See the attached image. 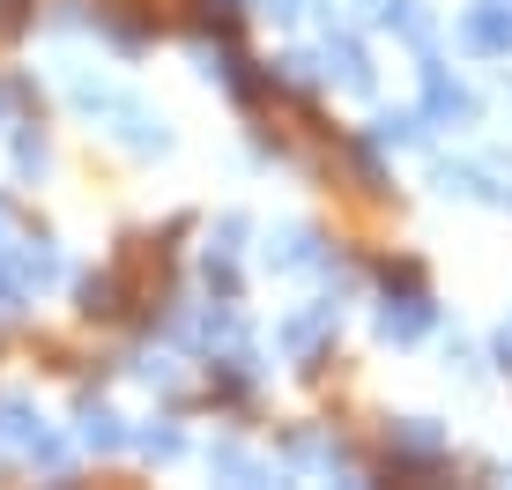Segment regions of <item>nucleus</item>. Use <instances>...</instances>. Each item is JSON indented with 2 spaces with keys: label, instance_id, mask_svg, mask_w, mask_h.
<instances>
[{
  "label": "nucleus",
  "instance_id": "1",
  "mask_svg": "<svg viewBox=\"0 0 512 490\" xmlns=\"http://www.w3.org/2000/svg\"><path fill=\"white\" fill-rule=\"evenodd\" d=\"M0 446H15V453H30V461H45V468H60V446L38 431V416L30 409H15V401H0Z\"/></svg>",
  "mask_w": 512,
  "mask_h": 490
},
{
  "label": "nucleus",
  "instance_id": "2",
  "mask_svg": "<svg viewBox=\"0 0 512 490\" xmlns=\"http://www.w3.org/2000/svg\"><path fill=\"white\" fill-rule=\"evenodd\" d=\"M461 38H468L475 52H512V8H475Z\"/></svg>",
  "mask_w": 512,
  "mask_h": 490
},
{
  "label": "nucleus",
  "instance_id": "3",
  "mask_svg": "<svg viewBox=\"0 0 512 490\" xmlns=\"http://www.w3.org/2000/svg\"><path fill=\"white\" fill-rule=\"evenodd\" d=\"M379 327H386L394 342H409V335H423V327H431V305H423V297H386Z\"/></svg>",
  "mask_w": 512,
  "mask_h": 490
},
{
  "label": "nucleus",
  "instance_id": "4",
  "mask_svg": "<svg viewBox=\"0 0 512 490\" xmlns=\"http://www.w3.org/2000/svg\"><path fill=\"white\" fill-rule=\"evenodd\" d=\"M327 327H334V305H327V312H312V320H290V327H282V342H290V349H312V342L327 335Z\"/></svg>",
  "mask_w": 512,
  "mask_h": 490
},
{
  "label": "nucleus",
  "instance_id": "5",
  "mask_svg": "<svg viewBox=\"0 0 512 490\" xmlns=\"http://www.w3.org/2000/svg\"><path fill=\"white\" fill-rule=\"evenodd\" d=\"M431 112H453V119H461V112H468V97L453 90L446 75H431Z\"/></svg>",
  "mask_w": 512,
  "mask_h": 490
},
{
  "label": "nucleus",
  "instance_id": "6",
  "mask_svg": "<svg viewBox=\"0 0 512 490\" xmlns=\"http://www.w3.org/2000/svg\"><path fill=\"white\" fill-rule=\"evenodd\" d=\"M82 439H90V446H119V424L104 409H90V416H82Z\"/></svg>",
  "mask_w": 512,
  "mask_h": 490
},
{
  "label": "nucleus",
  "instance_id": "7",
  "mask_svg": "<svg viewBox=\"0 0 512 490\" xmlns=\"http://www.w3.org/2000/svg\"><path fill=\"white\" fill-rule=\"evenodd\" d=\"M0 297H15V283H8V245H0Z\"/></svg>",
  "mask_w": 512,
  "mask_h": 490
}]
</instances>
